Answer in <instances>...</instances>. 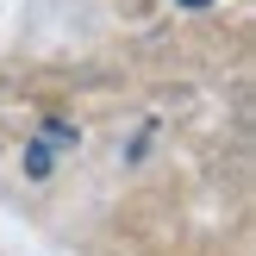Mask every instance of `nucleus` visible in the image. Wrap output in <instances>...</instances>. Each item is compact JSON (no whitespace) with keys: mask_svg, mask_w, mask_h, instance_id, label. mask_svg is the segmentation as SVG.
<instances>
[{"mask_svg":"<svg viewBox=\"0 0 256 256\" xmlns=\"http://www.w3.org/2000/svg\"><path fill=\"white\" fill-rule=\"evenodd\" d=\"M25 169H32V175H50V144H32V150H25Z\"/></svg>","mask_w":256,"mask_h":256,"instance_id":"nucleus-1","label":"nucleus"},{"mask_svg":"<svg viewBox=\"0 0 256 256\" xmlns=\"http://www.w3.org/2000/svg\"><path fill=\"white\" fill-rule=\"evenodd\" d=\"M175 6H212V0H175Z\"/></svg>","mask_w":256,"mask_h":256,"instance_id":"nucleus-2","label":"nucleus"}]
</instances>
